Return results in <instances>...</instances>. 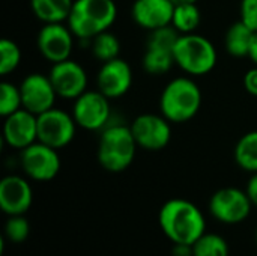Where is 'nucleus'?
<instances>
[{"instance_id": "nucleus-9", "label": "nucleus", "mask_w": 257, "mask_h": 256, "mask_svg": "<svg viewBox=\"0 0 257 256\" xmlns=\"http://www.w3.org/2000/svg\"><path fill=\"white\" fill-rule=\"evenodd\" d=\"M111 115L110 98L99 91H86L74 100L72 116L78 127L87 131L104 130Z\"/></svg>"}, {"instance_id": "nucleus-27", "label": "nucleus", "mask_w": 257, "mask_h": 256, "mask_svg": "<svg viewBox=\"0 0 257 256\" xmlns=\"http://www.w3.org/2000/svg\"><path fill=\"white\" fill-rule=\"evenodd\" d=\"M179 36H181V33L172 24L170 26H164V27H160V29H155V30L149 32V38H148L146 47L173 51Z\"/></svg>"}, {"instance_id": "nucleus-34", "label": "nucleus", "mask_w": 257, "mask_h": 256, "mask_svg": "<svg viewBox=\"0 0 257 256\" xmlns=\"http://www.w3.org/2000/svg\"><path fill=\"white\" fill-rule=\"evenodd\" d=\"M175 3H196L197 0H173Z\"/></svg>"}, {"instance_id": "nucleus-25", "label": "nucleus", "mask_w": 257, "mask_h": 256, "mask_svg": "<svg viewBox=\"0 0 257 256\" xmlns=\"http://www.w3.org/2000/svg\"><path fill=\"white\" fill-rule=\"evenodd\" d=\"M23 109V98L20 86H15L11 81L0 83V115L3 118Z\"/></svg>"}, {"instance_id": "nucleus-3", "label": "nucleus", "mask_w": 257, "mask_h": 256, "mask_svg": "<svg viewBox=\"0 0 257 256\" xmlns=\"http://www.w3.org/2000/svg\"><path fill=\"white\" fill-rule=\"evenodd\" d=\"M202 107V91L190 77L170 80L161 92V115L172 124H184L193 119Z\"/></svg>"}, {"instance_id": "nucleus-28", "label": "nucleus", "mask_w": 257, "mask_h": 256, "mask_svg": "<svg viewBox=\"0 0 257 256\" xmlns=\"http://www.w3.org/2000/svg\"><path fill=\"white\" fill-rule=\"evenodd\" d=\"M8 222L5 225V237L11 243H23L27 240L30 234V225L29 220L24 217V214L18 216H8Z\"/></svg>"}, {"instance_id": "nucleus-32", "label": "nucleus", "mask_w": 257, "mask_h": 256, "mask_svg": "<svg viewBox=\"0 0 257 256\" xmlns=\"http://www.w3.org/2000/svg\"><path fill=\"white\" fill-rule=\"evenodd\" d=\"M172 256H193V246H190V244H173Z\"/></svg>"}, {"instance_id": "nucleus-7", "label": "nucleus", "mask_w": 257, "mask_h": 256, "mask_svg": "<svg viewBox=\"0 0 257 256\" xmlns=\"http://www.w3.org/2000/svg\"><path fill=\"white\" fill-rule=\"evenodd\" d=\"M77 127L72 115L53 107L38 115V142L62 149L74 140Z\"/></svg>"}, {"instance_id": "nucleus-23", "label": "nucleus", "mask_w": 257, "mask_h": 256, "mask_svg": "<svg viewBox=\"0 0 257 256\" xmlns=\"http://www.w3.org/2000/svg\"><path fill=\"white\" fill-rule=\"evenodd\" d=\"M90 48H92L93 57H96L98 60H101L104 63V62L119 57L120 41L117 39V36L114 33H111L110 30H105L99 35H96L90 41Z\"/></svg>"}, {"instance_id": "nucleus-31", "label": "nucleus", "mask_w": 257, "mask_h": 256, "mask_svg": "<svg viewBox=\"0 0 257 256\" xmlns=\"http://www.w3.org/2000/svg\"><path fill=\"white\" fill-rule=\"evenodd\" d=\"M247 193L253 202V207L257 208V174H253V177L248 180V184H247Z\"/></svg>"}, {"instance_id": "nucleus-19", "label": "nucleus", "mask_w": 257, "mask_h": 256, "mask_svg": "<svg viewBox=\"0 0 257 256\" xmlns=\"http://www.w3.org/2000/svg\"><path fill=\"white\" fill-rule=\"evenodd\" d=\"M254 32L241 20L233 23L224 36V47L233 57H248Z\"/></svg>"}, {"instance_id": "nucleus-10", "label": "nucleus", "mask_w": 257, "mask_h": 256, "mask_svg": "<svg viewBox=\"0 0 257 256\" xmlns=\"http://www.w3.org/2000/svg\"><path fill=\"white\" fill-rule=\"evenodd\" d=\"M170 124L172 122L163 115L143 113L139 115L130 127L139 148H143L146 151H160L170 143Z\"/></svg>"}, {"instance_id": "nucleus-16", "label": "nucleus", "mask_w": 257, "mask_h": 256, "mask_svg": "<svg viewBox=\"0 0 257 256\" xmlns=\"http://www.w3.org/2000/svg\"><path fill=\"white\" fill-rule=\"evenodd\" d=\"M32 202L33 192L26 178L8 175L0 181V208L6 216L27 213Z\"/></svg>"}, {"instance_id": "nucleus-15", "label": "nucleus", "mask_w": 257, "mask_h": 256, "mask_svg": "<svg viewBox=\"0 0 257 256\" xmlns=\"http://www.w3.org/2000/svg\"><path fill=\"white\" fill-rule=\"evenodd\" d=\"M96 84L98 91L110 100L123 97L133 84V71L130 63L120 57L104 62L98 71Z\"/></svg>"}, {"instance_id": "nucleus-5", "label": "nucleus", "mask_w": 257, "mask_h": 256, "mask_svg": "<svg viewBox=\"0 0 257 256\" xmlns=\"http://www.w3.org/2000/svg\"><path fill=\"white\" fill-rule=\"evenodd\" d=\"M175 63L190 75L199 77L211 72L217 65L214 44L197 33L181 35L173 50Z\"/></svg>"}, {"instance_id": "nucleus-18", "label": "nucleus", "mask_w": 257, "mask_h": 256, "mask_svg": "<svg viewBox=\"0 0 257 256\" xmlns=\"http://www.w3.org/2000/svg\"><path fill=\"white\" fill-rule=\"evenodd\" d=\"M74 0H30L33 15L44 24L63 23L68 20Z\"/></svg>"}, {"instance_id": "nucleus-1", "label": "nucleus", "mask_w": 257, "mask_h": 256, "mask_svg": "<svg viewBox=\"0 0 257 256\" xmlns=\"http://www.w3.org/2000/svg\"><path fill=\"white\" fill-rule=\"evenodd\" d=\"M164 235L173 244L193 246L206 232V219L200 208L187 199L167 201L158 214Z\"/></svg>"}, {"instance_id": "nucleus-13", "label": "nucleus", "mask_w": 257, "mask_h": 256, "mask_svg": "<svg viewBox=\"0 0 257 256\" xmlns=\"http://www.w3.org/2000/svg\"><path fill=\"white\" fill-rule=\"evenodd\" d=\"M20 91L23 98V109L32 112L36 116L54 107L57 94L50 77L45 74H29L23 78Z\"/></svg>"}, {"instance_id": "nucleus-11", "label": "nucleus", "mask_w": 257, "mask_h": 256, "mask_svg": "<svg viewBox=\"0 0 257 256\" xmlns=\"http://www.w3.org/2000/svg\"><path fill=\"white\" fill-rule=\"evenodd\" d=\"M74 36L69 26H65L63 23H48L38 32L36 45L45 60L57 63L71 59Z\"/></svg>"}, {"instance_id": "nucleus-21", "label": "nucleus", "mask_w": 257, "mask_h": 256, "mask_svg": "<svg viewBox=\"0 0 257 256\" xmlns=\"http://www.w3.org/2000/svg\"><path fill=\"white\" fill-rule=\"evenodd\" d=\"M202 23V14L196 3H176L172 26L181 33H194Z\"/></svg>"}, {"instance_id": "nucleus-17", "label": "nucleus", "mask_w": 257, "mask_h": 256, "mask_svg": "<svg viewBox=\"0 0 257 256\" xmlns=\"http://www.w3.org/2000/svg\"><path fill=\"white\" fill-rule=\"evenodd\" d=\"M175 5L173 0H136L131 17L139 27L151 32L172 24Z\"/></svg>"}, {"instance_id": "nucleus-4", "label": "nucleus", "mask_w": 257, "mask_h": 256, "mask_svg": "<svg viewBox=\"0 0 257 256\" xmlns=\"http://www.w3.org/2000/svg\"><path fill=\"white\" fill-rule=\"evenodd\" d=\"M137 142L131 127L123 124L107 125L99 136L96 157L99 164L111 174L126 170L136 157Z\"/></svg>"}, {"instance_id": "nucleus-12", "label": "nucleus", "mask_w": 257, "mask_h": 256, "mask_svg": "<svg viewBox=\"0 0 257 256\" xmlns=\"http://www.w3.org/2000/svg\"><path fill=\"white\" fill-rule=\"evenodd\" d=\"M57 97L63 100H77L87 91V72L75 60L66 59L53 63L48 74Z\"/></svg>"}, {"instance_id": "nucleus-6", "label": "nucleus", "mask_w": 257, "mask_h": 256, "mask_svg": "<svg viewBox=\"0 0 257 256\" xmlns=\"http://www.w3.org/2000/svg\"><path fill=\"white\" fill-rule=\"evenodd\" d=\"M253 208L247 190L238 187H224L217 190L209 199L211 216L224 225H238L244 222Z\"/></svg>"}, {"instance_id": "nucleus-24", "label": "nucleus", "mask_w": 257, "mask_h": 256, "mask_svg": "<svg viewBox=\"0 0 257 256\" xmlns=\"http://www.w3.org/2000/svg\"><path fill=\"white\" fill-rule=\"evenodd\" d=\"M230 246L229 243L218 234L205 232L194 244L193 256H229Z\"/></svg>"}, {"instance_id": "nucleus-35", "label": "nucleus", "mask_w": 257, "mask_h": 256, "mask_svg": "<svg viewBox=\"0 0 257 256\" xmlns=\"http://www.w3.org/2000/svg\"><path fill=\"white\" fill-rule=\"evenodd\" d=\"M256 243H257V228H256Z\"/></svg>"}, {"instance_id": "nucleus-26", "label": "nucleus", "mask_w": 257, "mask_h": 256, "mask_svg": "<svg viewBox=\"0 0 257 256\" xmlns=\"http://www.w3.org/2000/svg\"><path fill=\"white\" fill-rule=\"evenodd\" d=\"M21 62L20 47L8 38L0 41V75H8L14 72Z\"/></svg>"}, {"instance_id": "nucleus-22", "label": "nucleus", "mask_w": 257, "mask_h": 256, "mask_svg": "<svg viewBox=\"0 0 257 256\" xmlns=\"http://www.w3.org/2000/svg\"><path fill=\"white\" fill-rule=\"evenodd\" d=\"M143 69L151 74V75H163L172 69L175 63L173 51L167 50H160V48H152L146 47V51L142 59Z\"/></svg>"}, {"instance_id": "nucleus-2", "label": "nucleus", "mask_w": 257, "mask_h": 256, "mask_svg": "<svg viewBox=\"0 0 257 256\" xmlns=\"http://www.w3.org/2000/svg\"><path fill=\"white\" fill-rule=\"evenodd\" d=\"M116 17L117 6L113 0H74L66 23L75 38L92 41L96 35L108 30Z\"/></svg>"}, {"instance_id": "nucleus-20", "label": "nucleus", "mask_w": 257, "mask_h": 256, "mask_svg": "<svg viewBox=\"0 0 257 256\" xmlns=\"http://www.w3.org/2000/svg\"><path fill=\"white\" fill-rule=\"evenodd\" d=\"M233 158L242 170L257 174V130L245 133L236 142Z\"/></svg>"}, {"instance_id": "nucleus-30", "label": "nucleus", "mask_w": 257, "mask_h": 256, "mask_svg": "<svg viewBox=\"0 0 257 256\" xmlns=\"http://www.w3.org/2000/svg\"><path fill=\"white\" fill-rule=\"evenodd\" d=\"M244 88L250 95L257 97V65H254L253 68H250L245 72V75H244Z\"/></svg>"}, {"instance_id": "nucleus-29", "label": "nucleus", "mask_w": 257, "mask_h": 256, "mask_svg": "<svg viewBox=\"0 0 257 256\" xmlns=\"http://www.w3.org/2000/svg\"><path fill=\"white\" fill-rule=\"evenodd\" d=\"M239 20L253 32H257V0H241Z\"/></svg>"}, {"instance_id": "nucleus-14", "label": "nucleus", "mask_w": 257, "mask_h": 256, "mask_svg": "<svg viewBox=\"0 0 257 256\" xmlns=\"http://www.w3.org/2000/svg\"><path fill=\"white\" fill-rule=\"evenodd\" d=\"M3 140L8 146L23 151L38 142V116L26 109L5 118Z\"/></svg>"}, {"instance_id": "nucleus-8", "label": "nucleus", "mask_w": 257, "mask_h": 256, "mask_svg": "<svg viewBox=\"0 0 257 256\" xmlns=\"http://www.w3.org/2000/svg\"><path fill=\"white\" fill-rule=\"evenodd\" d=\"M59 149H54L42 142H35L24 148L20 154V163L24 174L39 183L51 181L60 172V157Z\"/></svg>"}, {"instance_id": "nucleus-33", "label": "nucleus", "mask_w": 257, "mask_h": 256, "mask_svg": "<svg viewBox=\"0 0 257 256\" xmlns=\"http://www.w3.org/2000/svg\"><path fill=\"white\" fill-rule=\"evenodd\" d=\"M248 57L253 60L254 65H257V32H254V36H253V41H251V47H250Z\"/></svg>"}]
</instances>
